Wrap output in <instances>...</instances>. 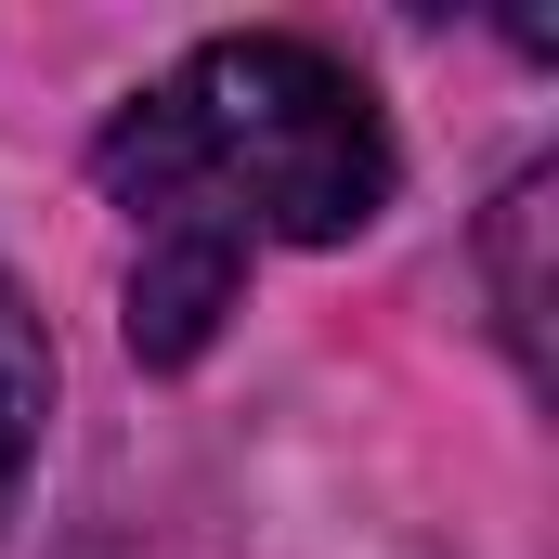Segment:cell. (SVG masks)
Segmentation results:
<instances>
[{
	"label": "cell",
	"instance_id": "6da1fadb",
	"mask_svg": "<svg viewBox=\"0 0 559 559\" xmlns=\"http://www.w3.org/2000/svg\"><path fill=\"white\" fill-rule=\"evenodd\" d=\"M105 195L143 222L131 261V352L195 365L235 312L248 248H338L391 209L404 156L378 92L312 39H209L156 92H131L92 143Z\"/></svg>",
	"mask_w": 559,
	"mask_h": 559
},
{
	"label": "cell",
	"instance_id": "7a4b0ae2",
	"mask_svg": "<svg viewBox=\"0 0 559 559\" xmlns=\"http://www.w3.org/2000/svg\"><path fill=\"white\" fill-rule=\"evenodd\" d=\"M39 417H52V338L26 312V286L0 274V521L26 495V455H39Z\"/></svg>",
	"mask_w": 559,
	"mask_h": 559
},
{
	"label": "cell",
	"instance_id": "3957f363",
	"mask_svg": "<svg viewBox=\"0 0 559 559\" xmlns=\"http://www.w3.org/2000/svg\"><path fill=\"white\" fill-rule=\"evenodd\" d=\"M547 169H521L508 182V209H495V325H508V352L547 378V274H534V248H547Z\"/></svg>",
	"mask_w": 559,
	"mask_h": 559
}]
</instances>
